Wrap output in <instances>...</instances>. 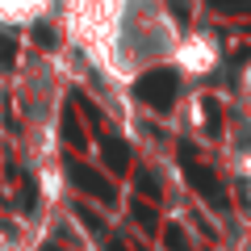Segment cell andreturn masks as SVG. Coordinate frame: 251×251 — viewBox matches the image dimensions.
I'll use <instances>...</instances> for the list:
<instances>
[{"label":"cell","mask_w":251,"mask_h":251,"mask_svg":"<svg viewBox=\"0 0 251 251\" xmlns=\"http://www.w3.org/2000/svg\"><path fill=\"white\" fill-rule=\"evenodd\" d=\"M184 168H188V180H193V184H201V193H205L214 205H226L222 193H218V180L209 176V168H201V163H193V159H184Z\"/></svg>","instance_id":"7a4b0ae2"},{"label":"cell","mask_w":251,"mask_h":251,"mask_svg":"<svg viewBox=\"0 0 251 251\" xmlns=\"http://www.w3.org/2000/svg\"><path fill=\"white\" fill-rule=\"evenodd\" d=\"M72 180L75 184H84L88 193H100V197H109V188H105V180H97L92 172H84V168H72Z\"/></svg>","instance_id":"3957f363"},{"label":"cell","mask_w":251,"mask_h":251,"mask_svg":"<svg viewBox=\"0 0 251 251\" xmlns=\"http://www.w3.org/2000/svg\"><path fill=\"white\" fill-rule=\"evenodd\" d=\"M222 13H251V0H214Z\"/></svg>","instance_id":"277c9868"},{"label":"cell","mask_w":251,"mask_h":251,"mask_svg":"<svg viewBox=\"0 0 251 251\" xmlns=\"http://www.w3.org/2000/svg\"><path fill=\"white\" fill-rule=\"evenodd\" d=\"M143 92L147 100H151L155 109H168L172 105V97H176V75H168V72H155V75H147L143 80Z\"/></svg>","instance_id":"6da1fadb"}]
</instances>
